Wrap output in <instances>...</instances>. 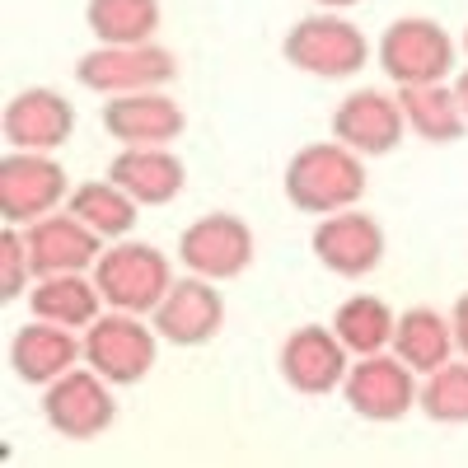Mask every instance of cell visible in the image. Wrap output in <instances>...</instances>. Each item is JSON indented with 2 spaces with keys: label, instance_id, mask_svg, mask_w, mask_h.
<instances>
[{
  "label": "cell",
  "instance_id": "obj_1",
  "mask_svg": "<svg viewBox=\"0 0 468 468\" xmlns=\"http://www.w3.org/2000/svg\"><path fill=\"white\" fill-rule=\"evenodd\" d=\"M366 154L342 141H309L286 165V202L304 216H333L346 207H361L366 197Z\"/></svg>",
  "mask_w": 468,
  "mask_h": 468
},
{
  "label": "cell",
  "instance_id": "obj_2",
  "mask_svg": "<svg viewBox=\"0 0 468 468\" xmlns=\"http://www.w3.org/2000/svg\"><path fill=\"white\" fill-rule=\"evenodd\" d=\"M282 57L314 80H351L366 70L375 48L342 10H319L291 24V33L282 37Z\"/></svg>",
  "mask_w": 468,
  "mask_h": 468
},
{
  "label": "cell",
  "instance_id": "obj_3",
  "mask_svg": "<svg viewBox=\"0 0 468 468\" xmlns=\"http://www.w3.org/2000/svg\"><path fill=\"white\" fill-rule=\"evenodd\" d=\"M94 282H99L108 309H127V314L150 319L154 304H160L165 291L174 286V262L154 244L112 239V244H103V253L94 262Z\"/></svg>",
  "mask_w": 468,
  "mask_h": 468
},
{
  "label": "cell",
  "instance_id": "obj_4",
  "mask_svg": "<svg viewBox=\"0 0 468 468\" xmlns=\"http://www.w3.org/2000/svg\"><path fill=\"white\" fill-rule=\"evenodd\" d=\"M85 342V366H94L108 384L127 388L141 384L154 361H160V333L145 314H127V309H103V314L80 333Z\"/></svg>",
  "mask_w": 468,
  "mask_h": 468
},
{
  "label": "cell",
  "instance_id": "obj_5",
  "mask_svg": "<svg viewBox=\"0 0 468 468\" xmlns=\"http://www.w3.org/2000/svg\"><path fill=\"white\" fill-rule=\"evenodd\" d=\"M454 37L436 24V19H426V15H403L394 19L384 33H379V43H375V61L379 70L394 80L399 90L403 85H436V80H450L454 75Z\"/></svg>",
  "mask_w": 468,
  "mask_h": 468
},
{
  "label": "cell",
  "instance_id": "obj_6",
  "mask_svg": "<svg viewBox=\"0 0 468 468\" xmlns=\"http://www.w3.org/2000/svg\"><path fill=\"white\" fill-rule=\"evenodd\" d=\"M178 75V57L160 43H94L75 61V80L90 94H136V90H165Z\"/></svg>",
  "mask_w": 468,
  "mask_h": 468
},
{
  "label": "cell",
  "instance_id": "obj_7",
  "mask_svg": "<svg viewBox=\"0 0 468 468\" xmlns=\"http://www.w3.org/2000/svg\"><path fill=\"white\" fill-rule=\"evenodd\" d=\"M70 197L66 169L52 150H5L0 160V220L33 225L61 211Z\"/></svg>",
  "mask_w": 468,
  "mask_h": 468
},
{
  "label": "cell",
  "instance_id": "obj_8",
  "mask_svg": "<svg viewBox=\"0 0 468 468\" xmlns=\"http://www.w3.org/2000/svg\"><path fill=\"white\" fill-rule=\"evenodd\" d=\"M94 366H75L43 388V421L61 441H99L117 421V399Z\"/></svg>",
  "mask_w": 468,
  "mask_h": 468
},
{
  "label": "cell",
  "instance_id": "obj_9",
  "mask_svg": "<svg viewBox=\"0 0 468 468\" xmlns=\"http://www.w3.org/2000/svg\"><path fill=\"white\" fill-rule=\"evenodd\" d=\"M417 388L421 375L408 361H399L394 351H375V356H351L342 399L366 421H403L417 408Z\"/></svg>",
  "mask_w": 468,
  "mask_h": 468
},
{
  "label": "cell",
  "instance_id": "obj_10",
  "mask_svg": "<svg viewBox=\"0 0 468 468\" xmlns=\"http://www.w3.org/2000/svg\"><path fill=\"white\" fill-rule=\"evenodd\" d=\"M178 262L207 282H234L253 267V229L234 211H211L178 234Z\"/></svg>",
  "mask_w": 468,
  "mask_h": 468
},
{
  "label": "cell",
  "instance_id": "obj_11",
  "mask_svg": "<svg viewBox=\"0 0 468 468\" xmlns=\"http://www.w3.org/2000/svg\"><path fill=\"white\" fill-rule=\"evenodd\" d=\"M309 249H314L319 267H328L342 282H361L384 262V225L375 216H366L361 207H346L333 216H319L314 234H309Z\"/></svg>",
  "mask_w": 468,
  "mask_h": 468
},
{
  "label": "cell",
  "instance_id": "obj_12",
  "mask_svg": "<svg viewBox=\"0 0 468 468\" xmlns=\"http://www.w3.org/2000/svg\"><path fill=\"white\" fill-rule=\"evenodd\" d=\"M220 282H207L197 271L174 277V286L165 291V300L154 304V333L169 346H207L220 328H225V300L216 291Z\"/></svg>",
  "mask_w": 468,
  "mask_h": 468
},
{
  "label": "cell",
  "instance_id": "obj_13",
  "mask_svg": "<svg viewBox=\"0 0 468 468\" xmlns=\"http://www.w3.org/2000/svg\"><path fill=\"white\" fill-rule=\"evenodd\" d=\"M282 379L295 388V394H333L342 388L346 370H351V351L342 346V337L333 333V324H300L291 328V337L282 342Z\"/></svg>",
  "mask_w": 468,
  "mask_h": 468
},
{
  "label": "cell",
  "instance_id": "obj_14",
  "mask_svg": "<svg viewBox=\"0 0 468 468\" xmlns=\"http://www.w3.org/2000/svg\"><path fill=\"white\" fill-rule=\"evenodd\" d=\"M408 132V117L399 94L384 90H351L337 108H333V141L351 145L366 160H379V154H394L399 141Z\"/></svg>",
  "mask_w": 468,
  "mask_h": 468
},
{
  "label": "cell",
  "instance_id": "obj_15",
  "mask_svg": "<svg viewBox=\"0 0 468 468\" xmlns=\"http://www.w3.org/2000/svg\"><path fill=\"white\" fill-rule=\"evenodd\" d=\"M0 132H5L10 150H52L57 154L75 132V103L48 85H28L5 103Z\"/></svg>",
  "mask_w": 468,
  "mask_h": 468
},
{
  "label": "cell",
  "instance_id": "obj_16",
  "mask_svg": "<svg viewBox=\"0 0 468 468\" xmlns=\"http://www.w3.org/2000/svg\"><path fill=\"white\" fill-rule=\"evenodd\" d=\"M28 234V258H33V277H57V271H94L103 239L75 216V211H52L43 220L24 225Z\"/></svg>",
  "mask_w": 468,
  "mask_h": 468
},
{
  "label": "cell",
  "instance_id": "obj_17",
  "mask_svg": "<svg viewBox=\"0 0 468 468\" xmlns=\"http://www.w3.org/2000/svg\"><path fill=\"white\" fill-rule=\"evenodd\" d=\"M187 127L183 108L165 90H136V94H112L103 103V132L117 145H169Z\"/></svg>",
  "mask_w": 468,
  "mask_h": 468
},
{
  "label": "cell",
  "instance_id": "obj_18",
  "mask_svg": "<svg viewBox=\"0 0 468 468\" xmlns=\"http://www.w3.org/2000/svg\"><path fill=\"white\" fill-rule=\"evenodd\" d=\"M80 361H85V342L75 337V328L33 319V324L15 328V337H10V370L24 384L48 388L52 379H61L66 370H75Z\"/></svg>",
  "mask_w": 468,
  "mask_h": 468
},
{
  "label": "cell",
  "instance_id": "obj_19",
  "mask_svg": "<svg viewBox=\"0 0 468 468\" xmlns=\"http://www.w3.org/2000/svg\"><path fill=\"white\" fill-rule=\"evenodd\" d=\"M108 178L122 183L141 207H169L187 183V169L169 145H122L108 165Z\"/></svg>",
  "mask_w": 468,
  "mask_h": 468
},
{
  "label": "cell",
  "instance_id": "obj_20",
  "mask_svg": "<svg viewBox=\"0 0 468 468\" xmlns=\"http://www.w3.org/2000/svg\"><path fill=\"white\" fill-rule=\"evenodd\" d=\"M28 309L33 319L85 333L103 314V291L94 282V271H57V277H37L28 286Z\"/></svg>",
  "mask_w": 468,
  "mask_h": 468
},
{
  "label": "cell",
  "instance_id": "obj_21",
  "mask_svg": "<svg viewBox=\"0 0 468 468\" xmlns=\"http://www.w3.org/2000/svg\"><path fill=\"white\" fill-rule=\"evenodd\" d=\"M388 351H394L399 361H408L417 375L441 370L445 361L459 356L450 314H441V309H431V304L403 309V314H399V328H394V346H388Z\"/></svg>",
  "mask_w": 468,
  "mask_h": 468
},
{
  "label": "cell",
  "instance_id": "obj_22",
  "mask_svg": "<svg viewBox=\"0 0 468 468\" xmlns=\"http://www.w3.org/2000/svg\"><path fill=\"white\" fill-rule=\"evenodd\" d=\"M399 103H403V117H408V132L431 141V145H454L468 132V117H463V103L454 94V80L403 85Z\"/></svg>",
  "mask_w": 468,
  "mask_h": 468
},
{
  "label": "cell",
  "instance_id": "obj_23",
  "mask_svg": "<svg viewBox=\"0 0 468 468\" xmlns=\"http://www.w3.org/2000/svg\"><path fill=\"white\" fill-rule=\"evenodd\" d=\"M66 211L80 216L103 244H112V239H132V229H136V220H141V202L132 197L122 183H112V178L75 183V187H70V197H66Z\"/></svg>",
  "mask_w": 468,
  "mask_h": 468
},
{
  "label": "cell",
  "instance_id": "obj_24",
  "mask_svg": "<svg viewBox=\"0 0 468 468\" xmlns=\"http://www.w3.org/2000/svg\"><path fill=\"white\" fill-rule=\"evenodd\" d=\"M394 328H399V314L394 304L379 300V295H346L333 314V333L342 337V346L351 356H375V351H388L394 346Z\"/></svg>",
  "mask_w": 468,
  "mask_h": 468
},
{
  "label": "cell",
  "instance_id": "obj_25",
  "mask_svg": "<svg viewBox=\"0 0 468 468\" xmlns=\"http://www.w3.org/2000/svg\"><path fill=\"white\" fill-rule=\"evenodd\" d=\"M160 19V0H90L85 5L94 43H154Z\"/></svg>",
  "mask_w": 468,
  "mask_h": 468
},
{
  "label": "cell",
  "instance_id": "obj_26",
  "mask_svg": "<svg viewBox=\"0 0 468 468\" xmlns=\"http://www.w3.org/2000/svg\"><path fill=\"white\" fill-rule=\"evenodd\" d=\"M417 408L441 426H468V356H454L441 370L421 375Z\"/></svg>",
  "mask_w": 468,
  "mask_h": 468
},
{
  "label": "cell",
  "instance_id": "obj_27",
  "mask_svg": "<svg viewBox=\"0 0 468 468\" xmlns=\"http://www.w3.org/2000/svg\"><path fill=\"white\" fill-rule=\"evenodd\" d=\"M33 258H28V234L24 225L0 229V300H19L33 286Z\"/></svg>",
  "mask_w": 468,
  "mask_h": 468
},
{
  "label": "cell",
  "instance_id": "obj_28",
  "mask_svg": "<svg viewBox=\"0 0 468 468\" xmlns=\"http://www.w3.org/2000/svg\"><path fill=\"white\" fill-rule=\"evenodd\" d=\"M450 324H454V346H459V356H468V291L454 300V309H450Z\"/></svg>",
  "mask_w": 468,
  "mask_h": 468
},
{
  "label": "cell",
  "instance_id": "obj_29",
  "mask_svg": "<svg viewBox=\"0 0 468 468\" xmlns=\"http://www.w3.org/2000/svg\"><path fill=\"white\" fill-rule=\"evenodd\" d=\"M454 94H459V103H463V117H468V66L454 75Z\"/></svg>",
  "mask_w": 468,
  "mask_h": 468
},
{
  "label": "cell",
  "instance_id": "obj_30",
  "mask_svg": "<svg viewBox=\"0 0 468 468\" xmlns=\"http://www.w3.org/2000/svg\"><path fill=\"white\" fill-rule=\"evenodd\" d=\"M319 10H351V5H361V0H314Z\"/></svg>",
  "mask_w": 468,
  "mask_h": 468
},
{
  "label": "cell",
  "instance_id": "obj_31",
  "mask_svg": "<svg viewBox=\"0 0 468 468\" xmlns=\"http://www.w3.org/2000/svg\"><path fill=\"white\" fill-rule=\"evenodd\" d=\"M459 48H463V52H468V28H463V43H459Z\"/></svg>",
  "mask_w": 468,
  "mask_h": 468
}]
</instances>
